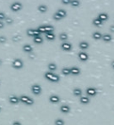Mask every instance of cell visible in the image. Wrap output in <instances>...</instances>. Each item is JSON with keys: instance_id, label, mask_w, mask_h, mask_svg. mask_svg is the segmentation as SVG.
Returning a JSON list of instances; mask_svg holds the SVG:
<instances>
[{"instance_id": "6da1fadb", "label": "cell", "mask_w": 114, "mask_h": 125, "mask_svg": "<svg viewBox=\"0 0 114 125\" xmlns=\"http://www.w3.org/2000/svg\"><path fill=\"white\" fill-rule=\"evenodd\" d=\"M45 77L46 78L47 80L51 81H54V82H57V81H59L60 80V77L57 75V74H55L54 72H46L45 74Z\"/></svg>"}, {"instance_id": "7a4b0ae2", "label": "cell", "mask_w": 114, "mask_h": 125, "mask_svg": "<svg viewBox=\"0 0 114 125\" xmlns=\"http://www.w3.org/2000/svg\"><path fill=\"white\" fill-rule=\"evenodd\" d=\"M10 9L14 12H18L22 9V4L19 1H14L10 5Z\"/></svg>"}, {"instance_id": "3957f363", "label": "cell", "mask_w": 114, "mask_h": 125, "mask_svg": "<svg viewBox=\"0 0 114 125\" xmlns=\"http://www.w3.org/2000/svg\"><path fill=\"white\" fill-rule=\"evenodd\" d=\"M13 66L15 69H21L23 67V62H22V59L20 58H15L13 61Z\"/></svg>"}, {"instance_id": "277c9868", "label": "cell", "mask_w": 114, "mask_h": 125, "mask_svg": "<svg viewBox=\"0 0 114 125\" xmlns=\"http://www.w3.org/2000/svg\"><path fill=\"white\" fill-rule=\"evenodd\" d=\"M27 34L30 37H37V36H40V32L37 29H27Z\"/></svg>"}, {"instance_id": "5b68a950", "label": "cell", "mask_w": 114, "mask_h": 125, "mask_svg": "<svg viewBox=\"0 0 114 125\" xmlns=\"http://www.w3.org/2000/svg\"><path fill=\"white\" fill-rule=\"evenodd\" d=\"M20 99H21V101H22V103H25L27 105H32L34 102L33 99H31L30 97H29V96H22L20 97Z\"/></svg>"}, {"instance_id": "8992f818", "label": "cell", "mask_w": 114, "mask_h": 125, "mask_svg": "<svg viewBox=\"0 0 114 125\" xmlns=\"http://www.w3.org/2000/svg\"><path fill=\"white\" fill-rule=\"evenodd\" d=\"M61 48H62V49L64 50V51H70V49L72 48V45H71V43H70V42L65 41V42H63V44H62Z\"/></svg>"}, {"instance_id": "52a82bcc", "label": "cell", "mask_w": 114, "mask_h": 125, "mask_svg": "<svg viewBox=\"0 0 114 125\" xmlns=\"http://www.w3.org/2000/svg\"><path fill=\"white\" fill-rule=\"evenodd\" d=\"M78 55V59H79L80 61H83V62L87 61V60L88 59V55H87L86 52H83V51L79 52Z\"/></svg>"}, {"instance_id": "ba28073f", "label": "cell", "mask_w": 114, "mask_h": 125, "mask_svg": "<svg viewBox=\"0 0 114 125\" xmlns=\"http://www.w3.org/2000/svg\"><path fill=\"white\" fill-rule=\"evenodd\" d=\"M97 17H98V18H99L100 20L103 22H105V21H107V20L109 19V14H108L107 13H105V12H103V13H100Z\"/></svg>"}, {"instance_id": "9c48e42d", "label": "cell", "mask_w": 114, "mask_h": 125, "mask_svg": "<svg viewBox=\"0 0 114 125\" xmlns=\"http://www.w3.org/2000/svg\"><path fill=\"white\" fill-rule=\"evenodd\" d=\"M31 89H32V92H33L35 95H38L41 93V87L39 85H33L31 87Z\"/></svg>"}, {"instance_id": "30bf717a", "label": "cell", "mask_w": 114, "mask_h": 125, "mask_svg": "<svg viewBox=\"0 0 114 125\" xmlns=\"http://www.w3.org/2000/svg\"><path fill=\"white\" fill-rule=\"evenodd\" d=\"M78 46H79V48L81 50H86L89 48V44L87 41H81V42H79Z\"/></svg>"}, {"instance_id": "8fae6325", "label": "cell", "mask_w": 114, "mask_h": 125, "mask_svg": "<svg viewBox=\"0 0 114 125\" xmlns=\"http://www.w3.org/2000/svg\"><path fill=\"white\" fill-rule=\"evenodd\" d=\"M55 13H57V14H58L62 17V18H64V17L67 15L66 10H65V9H63V8H59L57 11L55 12Z\"/></svg>"}, {"instance_id": "7c38bea8", "label": "cell", "mask_w": 114, "mask_h": 125, "mask_svg": "<svg viewBox=\"0 0 114 125\" xmlns=\"http://www.w3.org/2000/svg\"><path fill=\"white\" fill-rule=\"evenodd\" d=\"M22 49H23V51L27 52V53H30V52L33 51V48H32V46L30 44H25L23 46Z\"/></svg>"}, {"instance_id": "4fadbf2b", "label": "cell", "mask_w": 114, "mask_h": 125, "mask_svg": "<svg viewBox=\"0 0 114 125\" xmlns=\"http://www.w3.org/2000/svg\"><path fill=\"white\" fill-rule=\"evenodd\" d=\"M47 5H46L44 4H40L38 5V6H37V10L40 12V13H46V12L47 11Z\"/></svg>"}, {"instance_id": "5bb4252c", "label": "cell", "mask_w": 114, "mask_h": 125, "mask_svg": "<svg viewBox=\"0 0 114 125\" xmlns=\"http://www.w3.org/2000/svg\"><path fill=\"white\" fill-rule=\"evenodd\" d=\"M80 73V69L78 67L73 66L70 68V74H73V75H78V74Z\"/></svg>"}, {"instance_id": "9a60e30c", "label": "cell", "mask_w": 114, "mask_h": 125, "mask_svg": "<svg viewBox=\"0 0 114 125\" xmlns=\"http://www.w3.org/2000/svg\"><path fill=\"white\" fill-rule=\"evenodd\" d=\"M92 37H93L94 39L98 40V39H100V38H103V35H102V33L99 32V31H95V32H93Z\"/></svg>"}, {"instance_id": "2e32d148", "label": "cell", "mask_w": 114, "mask_h": 125, "mask_svg": "<svg viewBox=\"0 0 114 125\" xmlns=\"http://www.w3.org/2000/svg\"><path fill=\"white\" fill-rule=\"evenodd\" d=\"M102 38H103V40L105 41V42H110V41H111V39H112V36L109 33H106V34H103Z\"/></svg>"}, {"instance_id": "e0dca14e", "label": "cell", "mask_w": 114, "mask_h": 125, "mask_svg": "<svg viewBox=\"0 0 114 125\" xmlns=\"http://www.w3.org/2000/svg\"><path fill=\"white\" fill-rule=\"evenodd\" d=\"M93 24L95 26H96V27H100V26L103 24V22L100 20L98 17H96V18H94L93 19Z\"/></svg>"}, {"instance_id": "ac0fdd59", "label": "cell", "mask_w": 114, "mask_h": 125, "mask_svg": "<svg viewBox=\"0 0 114 125\" xmlns=\"http://www.w3.org/2000/svg\"><path fill=\"white\" fill-rule=\"evenodd\" d=\"M46 38L48 40H55V34L54 32H46Z\"/></svg>"}, {"instance_id": "d6986e66", "label": "cell", "mask_w": 114, "mask_h": 125, "mask_svg": "<svg viewBox=\"0 0 114 125\" xmlns=\"http://www.w3.org/2000/svg\"><path fill=\"white\" fill-rule=\"evenodd\" d=\"M48 69H49V71L50 72H55V71H56V69H57V65H56V63H55V62H50L49 64H48Z\"/></svg>"}, {"instance_id": "ffe728a7", "label": "cell", "mask_w": 114, "mask_h": 125, "mask_svg": "<svg viewBox=\"0 0 114 125\" xmlns=\"http://www.w3.org/2000/svg\"><path fill=\"white\" fill-rule=\"evenodd\" d=\"M87 93L90 96H94L96 94V89L95 88H88L87 89Z\"/></svg>"}, {"instance_id": "44dd1931", "label": "cell", "mask_w": 114, "mask_h": 125, "mask_svg": "<svg viewBox=\"0 0 114 125\" xmlns=\"http://www.w3.org/2000/svg\"><path fill=\"white\" fill-rule=\"evenodd\" d=\"M79 5H80L79 0H71L70 1V5L72 7H78V6H79Z\"/></svg>"}, {"instance_id": "7402d4cb", "label": "cell", "mask_w": 114, "mask_h": 125, "mask_svg": "<svg viewBox=\"0 0 114 125\" xmlns=\"http://www.w3.org/2000/svg\"><path fill=\"white\" fill-rule=\"evenodd\" d=\"M43 38L41 36H37V37H34V42L36 43V44H41V43H43Z\"/></svg>"}, {"instance_id": "603a6c76", "label": "cell", "mask_w": 114, "mask_h": 125, "mask_svg": "<svg viewBox=\"0 0 114 125\" xmlns=\"http://www.w3.org/2000/svg\"><path fill=\"white\" fill-rule=\"evenodd\" d=\"M60 39L61 40H63V42H65V41L68 39V35H67V33H65V32H62V33H60Z\"/></svg>"}, {"instance_id": "cb8c5ba5", "label": "cell", "mask_w": 114, "mask_h": 125, "mask_svg": "<svg viewBox=\"0 0 114 125\" xmlns=\"http://www.w3.org/2000/svg\"><path fill=\"white\" fill-rule=\"evenodd\" d=\"M70 110V107L68 106H66V105H64V106H61V111H62L63 113H64V114L69 113Z\"/></svg>"}, {"instance_id": "d4e9b609", "label": "cell", "mask_w": 114, "mask_h": 125, "mask_svg": "<svg viewBox=\"0 0 114 125\" xmlns=\"http://www.w3.org/2000/svg\"><path fill=\"white\" fill-rule=\"evenodd\" d=\"M62 72L64 75H69L70 74V68H68V67H63L62 69Z\"/></svg>"}, {"instance_id": "484cf974", "label": "cell", "mask_w": 114, "mask_h": 125, "mask_svg": "<svg viewBox=\"0 0 114 125\" xmlns=\"http://www.w3.org/2000/svg\"><path fill=\"white\" fill-rule=\"evenodd\" d=\"M59 97L57 96H50V102L51 103H57L59 102Z\"/></svg>"}, {"instance_id": "4316f807", "label": "cell", "mask_w": 114, "mask_h": 125, "mask_svg": "<svg viewBox=\"0 0 114 125\" xmlns=\"http://www.w3.org/2000/svg\"><path fill=\"white\" fill-rule=\"evenodd\" d=\"M54 26L52 25H46V32H54Z\"/></svg>"}, {"instance_id": "83f0119b", "label": "cell", "mask_w": 114, "mask_h": 125, "mask_svg": "<svg viewBox=\"0 0 114 125\" xmlns=\"http://www.w3.org/2000/svg\"><path fill=\"white\" fill-rule=\"evenodd\" d=\"M10 102L13 104H16L19 102V98L17 96H10Z\"/></svg>"}, {"instance_id": "f1b7e54d", "label": "cell", "mask_w": 114, "mask_h": 125, "mask_svg": "<svg viewBox=\"0 0 114 125\" xmlns=\"http://www.w3.org/2000/svg\"><path fill=\"white\" fill-rule=\"evenodd\" d=\"M37 29L40 33H46V25H40L37 27Z\"/></svg>"}, {"instance_id": "f546056e", "label": "cell", "mask_w": 114, "mask_h": 125, "mask_svg": "<svg viewBox=\"0 0 114 125\" xmlns=\"http://www.w3.org/2000/svg\"><path fill=\"white\" fill-rule=\"evenodd\" d=\"M74 95L75 96H79L81 95V93H82V91H81V89L80 88H75L74 89Z\"/></svg>"}, {"instance_id": "4dcf8cb0", "label": "cell", "mask_w": 114, "mask_h": 125, "mask_svg": "<svg viewBox=\"0 0 114 125\" xmlns=\"http://www.w3.org/2000/svg\"><path fill=\"white\" fill-rule=\"evenodd\" d=\"M80 101H81V103H83V104H87L89 102V98L88 97L82 96V97H80Z\"/></svg>"}, {"instance_id": "1f68e13d", "label": "cell", "mask_w": 114, "mask_h": 125, "mask_svg": "<svg viewBox=\"0 0 114 125\" xmlns=\"http://www.w3.org/2000/svg\"><path fill=\"white\" fill-rule=\"evenodd\" d=\"M53 18L55 19V20H56V21H60V20H62V19H63L59 14H57V13H55V14H54V15H53Z\"/></svg>"}, {"instance_id": "d6a6232c", "label": "cell", "mask_w": 114, "mask_h": 125, "mask_svg": "<svg viewBox=\"0 0 114 125\" xmlns=\"http://www.w3.org/2000/svg\"><path fill=\"white\" fill-rule=\"evenodd\" d=\"M6 17H7V16L5 15V14L4 12L0 11V21H4V20H5Z\"/></svg>"}, {"instance_id": "836d02e7", "label": "cell", "mask_w": 114, "mask_h": 125, "mask_svg": "<svg viewBox=\"0 0 114 125\" xmlns=\"http://www.w3.org/2000/svg\"><path fill=\"white\" fill-rule=\"evenodd\" d=\"M55 125H64V121H63L62 119H56Z\"/></svg>"}, {"instance_id": "e575fe53", "label": "cell", "mask_w": 114, "mask_h": 125, "mask_svg": "<svg viewBox=\"0 0 114 125\" xmlns=\"http://www.w3.org/2000/svg\"><path fill=\"white\" fill-rule=\"evenodd\" d=\"M5 21V22H6L7 24H12V23L14 22V19L11 18V17H6Z\"/></svg>"}, {"instance_id": "d590c367", "label": "cell", "mask_w": 114, "mask_h": 125, "mask_svg": "<svg viewBox=\"0 0 114 125\" xmlns=\"http://www.w3.org/2000/svg\"><path fill=\"white\" fill-rule=\"evenodd\" d=\"M5 41H6V37H5V36H3V35H1V36H0V43L3 44V43H5Z\"/></svg>"}, {"instance_id": "8d00e7d4", "label": "cell", "mask_w": 114, "mask_h": 125, "mask_svg": "<svg viewBox=\"0 0 114 125\" xmlns=\"http://www.w3.org/2000/svg\"><path fill=\"white\" fill-rule=\"evenodd\" d=\"M62 1V3L63 5H70V1L71 0H61Z\"/></svg>"}, {"instance_id": "74e56055", "label": "cell", "mask_w": 114, "mask_h": 125, "mask_svg": "<svg viewBox=\"0 0 114 125\" xmlns=\"http://www.w3.org/2000/svg\"><path fill=\"white\" fill-rule=\"evenodd\" d=\"M5 27V23L3 21H0V29H3Z\"/></svg>"}, {"instance_id": "f35d334b", "label": "cell", "mask_w": 114, "mask_h": 125, "mask_svg": "<svg viewBox=\"0 0 114 125\" xmlns=\"http://www.w3.org/2000/svg\"><path fill=\"white\" fill-rule=\"evenodd\" d=\"M21 38V37H18V36H14V37L13 38V39L14 41H19V39Z\"/></svg>"}, {"instance_id": "ab89813d", "label": "cell", "mask_w": 114, "mask_h": 125, "mask_svg": "<svg viewBox=\"0 0 114 125\" xmlns=\"http://www.w3.org/2000/svg\"><path fill=\"white\" fill-rule=\"evenodd\" d=\"M110 30L111 32H114V25H111L110 27Z\"/></svg>"}, {"instance_id": "60d3db41", "label": "cell", "mask_w": 114, "mask_h": 125, "mask_svg": "<svg viewBox=\"0 0 114 125\" xmlns=\"http://www.w3.org/2000/svg\"><path fill=\"white\" fill-rule=\"evenodd\" d=\"M13 125H22V124H21V122H20V121H14Z\"/></svg>"}, {"instance_id": "b9f144b4", "label": "cell", "mask_w": 114, "mask_h": 125, "mask_svg": "<svg viewBox=\"0 0 114 125\" xmlns=\"http://www.w3.org/2000/svg\"><path fill=\"white\" fill-rule=\"evenodd\" d=\"M111 66H112V68L114 69V61H112V62H111Z\"/></svg>"}, {"instance_id": "7bdbcfd3", "label": "cell", "mask_w": 114, "mask_h": 125, "mask_svg": "<svg viewBox=\"0 0 114 125\" xmlns=\"http://www.w3.org/2000/svg\"><path fill=\"white\" fill-rule=\"evenodd\" d=\"M1 64H2V60L0 59V65H1Z\"/></svg>"}, {"instance_id": "ee69618b", "label": "cell", "mask_w": 114, "mask_h": 125, "mask_svg": "<svg viewBox=\"0 0 114 125\" xmlns=\"http://www.w3.org/2000/svg\"><path fill=\"white\" fill-rule=\"evenodd\" d=\"M0 111H1V107H0Z\"/></svg>"}]
</instances>
